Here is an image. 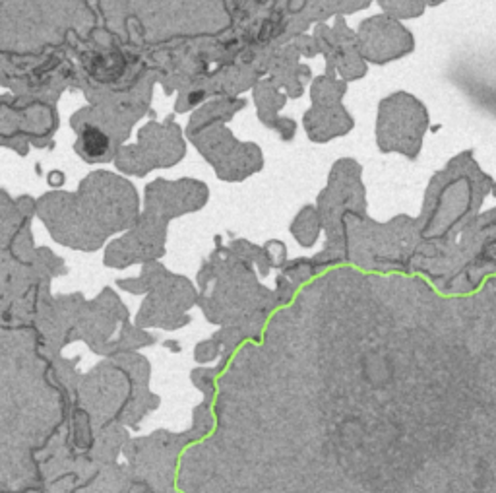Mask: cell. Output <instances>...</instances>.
I'll return each mask as SVG.
<instances>
[{
    "instance_id": "obj_1",
    "label": "cell",
    "mask_w": 496,
    "mask_h": 493,
    "mask_svg": "<svg viewBox=\"0 0 496 493\" xmlns=\"http://www.w3.org/2000/svg\"><path fill=\"white\" fill-rule=\"evenodd\" d=\"M109 148V138L95 127H86L82 132V150L90 156V158H97L103 156Z\"/></svg>"
}]
</instances>
